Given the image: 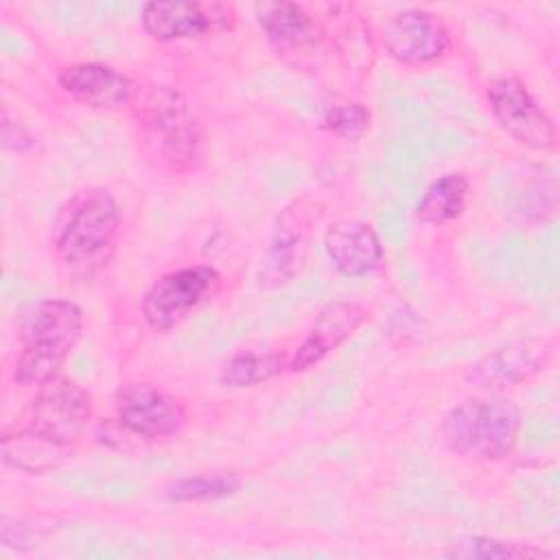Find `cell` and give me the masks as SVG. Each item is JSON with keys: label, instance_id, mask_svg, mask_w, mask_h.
Instances as JSON below:
<instances>
[{"label": "cell", "instance_id": "6da1fadb", "mask_svg": "<svg viewBox=\"0 0 560 560\" xmlns=\"http://www.w3.org/2000/svg\"><path fill=\"white\" fill-rule=\"evenodd\" d=\"M144 160L162 173L195 171L203 160V125L188 98L171 85L149 88L133 105Z\"/></svg>", "mask_w": 560, "mask_h": 560}, {"label": "cell", "instance_id": "7a4b0ae2", "mask_svg": "<svg viewBox=\"0 0 560 560\" xmlns=\"http://www.w3.org/2000/svg\"><path fill=\"white\" fill-rule=\"evenodd\" d=\"M83 332V311L63 298H44L24 315L13 381L20 387H42L61 376L63 363Z\"/></svg>", "mask_w": 560, "mask_h": 560}, {"label": "cell", "instance_id": "3957f363", "mask_svg": "<svg viewBox=\"0 0 560 560\" xmlns=\"http://www.w3.org/2000/svg\"><path fill=\"white\" fill-rule=\"evenodd\" d=\"M521 435V409L510 398H472L453 405L440 422L444 446L466 459L501 462Z\"/></svg>", "mask_w": 560, "mask_h": 560}, {"label": "cell", "instance_id": "277c9868", "mask_svg": "<svg viewBox=\"0 0 560 560\" xmlns=\"http://www.w3.org/2000/svg\"><path fill=\"white\" fill-rule=\"evenodd\" d=\"M223 278L212 265H186L155 278L140 298V315L149 330L166 335L184 324L190 313L212 300Z\"/></svg>", "mask_w": 560, "mask_h": 560}, {"label": "cell", "instance_id": "5b68a950", "mask_svg": "<svg viewBox=\"0 0 560 560\" xmlns=\"http://www.w3.org/2000/svg\"><path fill=\"white\" fill-rule=\"evenodd\" d=\"M120 206L109 190L83 192L57 232L55 252L70 267L101 262L120 230Z\"/></svg>", "mask_w": 560, "mask_h": 560}, {"label": "cell", "instance_id": "8992f818", "mask_svg": "<svg viewBox=\"0 0 560 560\" xmlns=\"http://www.w3.org/2000/svg\"><path fill=\"white\" fill-rule=\"evenodd\" d=\"M486 103L497 125L518 144L534 151H551L558 144V129L547 109L529 88L514 74L494 77L486 85Z\"/></svg>", "mask_w": 560, "mask_h": 560}, {"label": "cell", "instance_id": "52a82bcc", "mask_svg": "<svg viewBox=\"0 0 560 560\" xmlns=\"http://www.w3.org/2000/svg\"><path fill=\"white\" fill-rule=\"evenodd\" d=\"M140 22L144 33L155 42H190L232 31L236 11L225 2H147L140 11Z\"/></svg>", "mask_w": 560, "mask_h": 560}, {"label": "cell", "instance_id": "ba28073f", "mask_svg": "<svg viewBox=\"0 0 560 560\" xmlns=\"http://www.w3.org/2000/svg\"><path fill=\"white\" fill-rule=\"evenodd\" d=\"M114 409L116 424L142 442L177 438L188 424L184 402L149 383H133L118 389Z\"/></svg>", "mask_w": 560, "mask_h": 560}, {"label": "cell", "instance_id": "9c48e42d", "mask_svg": "<svg viewBox=\"0 0 560 560\" xmlns=\"http://www.w3.org/2000/svg\"><path fill=\"white\" fill-rule=\"evenodd\" d=\"M315 221V206L306 197L293 199L278 212L267 249L260 258L258 282L262 287H282L302 271Z\"/></svg>", "mask_w": 560, "mask_h": 560}, {"label": "cell", "instance_id": "30bf717a", "mask_svg": "<svg viewBox=\"0 0 560 560\" xmlns=\"http://www.w3.org/2000/svg\"><path fill=\"white\" fill-rule=\"evenodd\" d=\"M383 48L400 66H429L446 55L451 33L435 13L411 7L387 20L383 26Z\"/></svg>", "mask_w": 560, "mask_h": 560}, {"label": "cell", "instance_id": "8fae6325", "mask_svg": "<svg viewBox=\"0 0 560 560\" xmlns=\"http://www.w3.org/2000/svg\"><path fill=\"white\" fill-rule=\"evenodd\" d=\"M92 420V396L74 381L57 376L37 387L31 402V424L35 431L70 446Z\"/></svg>", "mask_w": 560, "mask_h": 560}, {"label": "cell", "instance_id": "7c38bea8", "mask_svg": "<svg viewBox=\"0 0 560 560\" xmlns=\"http://www.w3.org/2000/svg\"><path fill=\"white\" fill-rule=\"evenodd\" d=\"M57 83L74 103L90 109L118 112L133 107L138 101V88L133 79L98 61L63 66L57 72Z\"/></svg>", "mask_w": 560, "mask_h": 560}, {"label": "cell", "instance_id": "4fadbf2b", "mask_svg": "<svg viewBox=\"0 0 560 560\" xmlns=\"http://www.w3.org/2000/svg\"><path fill=\"white\" fill-rule=\"evenodd\" d=\"M553 348L556 343L551 339L540 337L512 341L479 359L470 368L468 381L479 389L514 387L540 374L551 361Z\"/></svg>", "mask_w": 560, "mask_h": 560}, {"label": "cell", "instance_id": "5bb4252c", "mask_svg": "<svg viewBox=\"0 0 560 560\" xmlns=\"http://www.w3.org/2000/svg\"><path fill=\"white\" fill-rule=\"evenodd\" d=\"M368 317V308L354 300H337L326 304L317 313L298 350L293 352L287 370L298 374L315 368L330 352L343 346L365 324Z\"/></svg>", "mask_w": 560, "mask_h": 560}, {"label": "cell", "instance_id": "9a60e30c", "mask_svg": "<svg viewBox=\"0 0 560 560\" xmlns=\"http://www.w3.org/2000/svg\"><path fill=\"white\" fill-rule=\"evenodd\" d=\"M324 252L330 265L348 278L374 273L385 256L376 230L354 217H341L324 230Z\"/></svg>", "mask_w": 560, "mask_h": 560}, {"label": "cell", "instance_id": "2e32d148", "mask_svg": "<svg viewBox=\"0 0 560 560\" xmlns=\"http://www.w3.org/2000/svg\"><path fill=\"white\" fill-rule=\"evenodd\" d=\"M252 9L262 35L280 52H298L313 48L322 37L315 18L300 2L262 0L256 2Z\"/></svg>", "mask_w": 560, "mask_h": 560}, {"label": "cell", "instance_id": "e0dca14e", "mask_svg": "<svg viewBox=\"0 0 560 560\" xmlns=\"http://www.w3.org/2000/svg\"><path fill=\"white\" fill-rule=\"evenodd\" d=\"M66 444L35 431L33 427L4 433L0 442L2 462L26 475H42L55 470L68 457Z\"/></svg>", "mask_w": 560, "mask_h": 560}, {"label": "cell", "instance_id": "ac0fdd59", "mask_svg": "<svg viewBox=\"0 0 560 560\" xmlns=\"http://www.w3.org/2000/svg\"><path fill=\"white\" fill-rule=\"evenodd\" d=\"M472 184L466 173L451 171L433 179L416 203V217L427 225H446L457 221L470 201Z\"/></svg>", "mask_w": 560, "mask_h": 560}, {"label": "cell", "instance_id": "d6986e66", "mask_svg": "<svg viewBox=\"0 0 560 560\" xmlns=\"http://www.w3.org/2000/svg\"><path fill=\"white\" fill-rule=\"evenodd\" d=\"M448 558L457 560H536V558H556L553 551L538 547L534 542L503 540L494 536H464L451 545L446 551Z\"/></svg>", "mask_w": 560, "mask_h": 560}, {"label": "cell", "instance_id": "ffe728a7", "mask_svg": "<svg viewBox=\"0 0 560 560\" xmlns=\"http://www.w3.org/2000/svg\"><path fill=\"white\" fill-rule=\"evenodd\" d=\"M289 363L280 352H238L219 370V383L228 389H252L276 378Z\"/></svg>", "mask_w": 560, "mask_h": 560}, {"label": "cell", "instance_id": "44dd1931", "mask_svg": "<svg viewBox=\"0 0 560 560\" xmlns=\"http://www.w3.org/2000/svg\"><path fill=\"white\" fill-rule=\"evenodd\" d=\"M243 481L234 470H206L186 475L166 488V499L175 503H203L234 497Z\"/></svg>", "mask_w": 560, "mask_h": 560}, {"label": "cell", "instance_id": "7402d4cb", "mask_svg": "<svg viewBox=\"0 0 560 560\" xmlns=\"http://www.w3.org/2000/svg\"><path fill=\"white\" fill-rule=\"evenodd\" d=\"M322 129L348 142L361 140L372 125V112L359 101H335L322 114Z\"/></svg>", "mask_w": 560, "mask_h": 560}, {"label": "cell", "instance_id": "603a6c76", "mask_svg": "<svg viewBox=\"0 0 560 560\" xmlns=\"http://www.w3.org/2000/svg\"><path fill=\"white\" fill-rule=\"evenodd\" d=\"M2 120L13 129V133L7 131V129H2V144H4V149H9V151H24V149H28V147L33 144V142H31V136L26 133V129H24L22 125L11 122L7 114L2 116Z\"/></svg>", "mask_w": 560, "mask_h": 560}]
</instances>
